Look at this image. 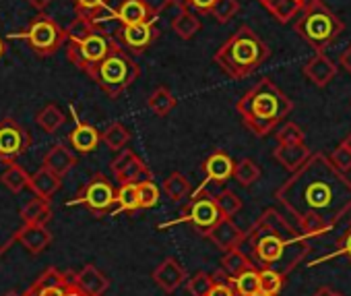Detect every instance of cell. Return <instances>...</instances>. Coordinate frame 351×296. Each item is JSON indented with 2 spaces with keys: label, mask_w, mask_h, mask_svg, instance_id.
<instances>
[{
  "label": "cell",
  "mask_w": 351,
  "mask_h": 296,
  "mask_svg": "<svg viewBox=\"0 0 351 296\" xmlns=\"http://www.w3.org/2000/svg\"><path fill=\"white\" fill-rule=\"evenodd\" d=\"M275 197L298 220L300 234L310 240L328 234L351 209V181L330 158L314 154L300 170L291 172Z\"/></svg>",
  "instance_id": "1"
},
{
  "label": "cell",
  "mask_w": 351,
  "mask_h": 296,
  "mask_svg": "<svg viewBox=\"0 0 351 296\" xmlns=\"http://www.w3.org/2000/svg\"><path fill=\"white\" fill-rule=\"evenodd\" d=\"M236 110L254 137H267L293 110V102L273 83V79L265 77L238 100Z\"/></svg>",
  "instance_id": "2"
},
{
  "label": "cell",
  "mask_w": 351,
  "mask_h": 296,
  "mask_svg": "<svg viewBox=\"0 0 351 296\" xmlns=\"http://www.w3.org/2000/svg\"><path fill=\"white\" fill-rule=\"evenodd\" d=\"M271 56V48L261 40V36L248 25H240L226 44L215 52L213 62L230 77L244 79L258 71L267 58Z\"/></svg>",
  "instance_id": "3"
},
{
  "label": "cell",
  "mask_w": 351,
  "mask_h": 296,
  "mask_svg": "<svg viewBox=\"0 0 351 296\" xmlns=\"http://www.w3.org/2000/svg\"><path fill=\"white\" fill-rule=\"evenodd\" d=\"M343 21L322 3V0H308L295 19V34L308 42L316 52H324L341 34Z\"/></svg>",
  "instance_id": "4"
},
{
  "label": "cell",
  "mask_w": 351,
  "mask_h": 296,
  "mask_svg": "<svg viewBox=\"0 0 351 296\" xmlns=\"http://www.w3.org/2000/svg\"><path fill=\"white\" fill-rule=\"evenodd\" d=\"M138 75H141V67L134 62V58L120 44L89 73V77L110 98L122 95L138 79Z\"/></svg>",
  "instance_id": "5"
},
{
  "label": "cell",
  "mask_w": 351,
  "mask_h": 296,
  "mask_svg": "<svg viewBox=\"0 0 351 296\" xmlns=\"http://www.w3.org/2000/svg\"><path fill=\"white\" fill-rule=\"evenodd\" d=\"M250 244H252V255L254 259L263 265V267H273V265H279L287 259V253L291 249H304V251H310V242L308 238L304 236H293V238H287V236H281L273 230H267V228H250L248 230V238Z\"/></svg>",
  "instance_id": "6"
},
{
  "label": "cell",
  "mask_w": 351,
  "mask_h": 296,
  "mask_svg": "<svg viewBox=\"0 0 351 296\" xmlns=\"http://www.w3.org/2000/svg\"><path fill=\"white\" fill-rule=\"evenodd\" d=\"M223 218V214L219 212L213 193H209L207 189H197L193 191L189 203L180 209V218H176L171 222L161 224L159 228H171L178 224H191L195 228V232H199L201 236H207Z\"/></svg>",
  "instance_id": "7"
},
{
  "label": "cell",
  "mask_w": 351,
  "mask_h": 296,
  "mask_svg": "<svg viewBox=\"0 0 351 296\" xmlns=\"http://www.w3.org/2000/svg\"><path fill=\"white\" fill-rule=\"evenodd\" d=\"M23 38L27 40V44L32 46V50L38 54V56H52L60 50V46L64 44L66 40V32L48 15H38L27 32L23 34Z\"/></svg>",
  "instance_id": "8"
},
{
  "label": "cell",
  "mask_w": 351,
  "mask_h": 296,
  "mask_svg": "<svg viewBox=\"0 0 351 296\" xmlns=\"http://www.w3.org/2000/svg\"><path fill=\"white\" fill-rule=\"evenodd\" d=\"M116 46L118 42L114 40V36H106V32H97L81 44H69L66 54L75 67H79L89 75L93 67H97Z\"/></svg>",
  "instance_id": "9"
},
{
  "label": "cell",
  "mask_w": 351,
  "mask_h": 296,
  "mask_svg": "<svg viewBox=\"0 0 351 296\" xmlns=\"http://www.w3.org/2000/svg\"><path fill=\"white\" fill-rule=\"evenodd\" d=\"M73 203H83L89 212L101 218L112 209V205H116V189L104 174H93Z\"/></svg>",
  "instance_id": "10"
},
{
  "label": "cell",
  "mask_w": 351,
  "mask_h": 296,
  "mask_svg": "<svg viewBox=\"0 0 351 296\" xmlns=\"http://www.w3.org/2000/svg\"><path fill=\"white\" fill-rule=\"evenodd\" d=\"M153 21H155V19L145 21V23H136V25H122V27L114 34V40H116L124 50H130V52H134V54H143V52L159 38V30L155 27Z\"/></svg>",
  "instance_id": "11"
},
{
  "label": "cell",
  "mask_w": 351,
  "mask_h": 296,
  "mask_svg": "<svg viewBox=\"0 0 351 296\" xmlns=\"http://www.w3.org/2000/svg\"><path fill=\"white\" fill-rule=\"evenodd\" d=\"M112 174L116 181L122 183H141V181H153V172L147 168V164L132 152V150H120L118 158L112 162Z\"/></svg>",
  "instance_id": "12"
},
{
  "label": "cell",
  "mask_w": 351,
  "mask_h": 296,
  "mask_svg": "<svg viewBox=\"0 0 351 296\" xmlns=\"http://www.w3.org/2000/svg\"><path fill=\"white\" fill-rule=\"evenodd\" d=\"M27 145H29V135L23 130V126L17 120L5 118L0 122V158L11 160L19 156L23 150H27Z\"/></svg>",
  "instance_id": "13"
},
{
  "label": "cell",
  "mask_w": 351,
  "mask_h": 296,
  "mask_svg": "<svg viewBox=\"0 0 351 296\" xmlns=\"http://www.w3.org/2000/svg\"><path fill=\"white\" fill-rule=\"evenodd\" d=\"M234 160L228 152L217 150L213 152L205 162H203V172H205V181L199 185V189H207L209 185H226L232 177H234Z\"/></svg>",
  "instance_id": "14"
},
{
  "label": "cell",
  "mask_w": 351,
  "mask_h": 296,
  "mask_svg": "<svg viewBox=\"0 0 351 296\" xmlns=\"http://www.w3.org/2000/svg\"><path fill=\"white\" fill-rule=\"evenodd\" d=\"M151 277H153V282L163 292L171 294V292H176V290H178L186 282V269H184V265L178 259H176V257H167V259H163L155 267V271L151 273Z\"/></svg>",
  "instance_id": "15"
},
{
  "label": "cell",
  "mask_w": 351,
  "mask_h": 296,
  "mask_svg": "<svg viewBox=\"0 0 351 296\" xmlns=\"http://www.w3.org/2000/svg\"><path fill=\"white\" fill-rule=\"evenodd\" d=\"M207 238L223 253L232 251V249H238L246 238H248V232H244L238 224H234L232 218H221L219 224L207 234Z\"/></svg>",
  "instance_id": "16"
},
{
  "label": "cell",
  "mask_w": 351,
  "mask_h": 296,
  "mask_svg": "<svg viewBox=\"0 0 351 296\" xmlns=\"http://www.w3.org/2000/svg\"><path fill=\"white\" fill-rule=\"evenodd\" d=\"M69 141H71V145H73V150H77L79 154H91V152L97 150V145H99V141H101V133H99L95 126L83 122V120L75 114V128H73V133L69 135Z\"/></svg>",
  "instance_id": "17"
},
{
  "label": "cell",
  "mask_w": 351,
  "mask_h": 296,
  "mask_svg": "<svg viewBox=\"0 0 351 296\" xmlns=\"http://www.w3.org/2000/svg\"><path fill=\"white\" fill-rule=\"evenodd\" d=\"M304 75L316 85V87H326L335 75H337V65L324 54V52H316L306 65H304Z\"/></svg>",
  "instance_id": "18"
},
{
  "label": "cell",
  "mask_w": 351,
  "mask_h": 296,
  "mask_svg": "<svg viewBox=\"0 0 351 296\" xmlns=\"http://www.w3.org/2000/svg\"><path fill=\"white\" fill-rule=\"evenodd\" d=\"M312 152L308 150L306 143H295V145H277V150L273 152V158L289 172L300 170L308 160Z\"/></svg>",
  "instance_id": "19"
},
{
  "label": "cell",
  "mask_w": 351,
  "mask_h": 296,
  "mask_svg": "<svg viewBox=\"0 0 351 296\" xmlns=\"http://www.w3.org/2000/svg\"><path fill=\"white\" fill-rule=\"evenodd\" d=\"M17 240L34 255L42 253L44 249H48V244L52 242V234L44 224H25L19 232H17Z\"/></svg>",
  "instance_id": "20"
},
{
  "label": "cell",
  "mask_w": 351,
  "mask_h": 296,
  "mask_svg": "<svg viewBox=\"0 0 351 296\" xmlns=\"http://www.w3.org/2000/svg\"><path fill=\"white\" fill-rule=\"evenodd\" d=\"M75 284L89 296H101L108 288H110V280L95 267V265H85L77 275H75Z\"/></svg>",
  "instance_id": "21"
},
{
  "label": "cell",
  "mask_w": 351,
  "mask_h": 296,
  "mask_svg": "<svg viewBox=\"0 0 351 296\" xmlns=\"http://www.w3.org/2000/svg\"><path fill=\"white\" fill-rule=\"evenodd\" d=\"M75 164H77V156L69 150L66 145H62V143L54 145L52 150L46 154V158H44V166L48 170H52L54 174H58L60 179L66 177L73 170Z\"/></svg>",
  "instance_id": "22"
},
{
  "label": "cell",
  "mask_w": 351,
  "mask_h": 296,
  "mask_svg": "<svg viewBox=\"0 0 351 296\" xmlns=\"http://www.w3.org/2000/svg\"><path fill=\"white\" fill-rule=\"evenodd\" d=\"M254 228H267V230H273V232H277V234H281V236H287V238H293V236H302L287 220H285V216H281L277 209H273V207H269V209H265L263 214H261V218L252 224Z\"/></svg>",
  "instance_id": "23"
},
{
  "label": "cell",
  "mask_w": 351,
  "mask_h": 296,
  "mask_svg": "<svg viewBox=\"0 0 351 296\" xmlns=\"http://www.w3.org/2000/svg\"><path fill=\"white\" fill-rule=\"evenodd\" d=\"M75 11L81 17H89L93 21L116 19V9H110V0H73Z\"/></svg>",
  "instance_id": "24"
},
{
  "label": "cell",
  "mask_w": 351,
  "mask_h": 296,
  "mask_svg": "<svg viewBox=\"0 0 351 296\" xmlns=\"http://www.w3.org/2000/svg\"><path fill=\"white\" fill-rule=\"evenodd\" d=\"M116 19L122 25H136V23L151 21V15L143 0H122L116 9Z\"/></svg>",
  "instance_id": "25"
},
{
  "label": "cell",
  "mask_w": 351,
  "mask_h": 296,
  "mask_svg": "<svg viewBox=\"0 0 351 296\" xmlns=\"http://www.w3.org/2000/svg\"><path fill=\"white\" fill-rule=\"evenodd\" d=\"M60 185H62V179L54 174L52 170H48L46 166L40 168L36 174H32V181H29L32 191L42 199H50L60 189Z\"/></svg>",
  "instance_id": "26"
},
{
  "label": "cell",
  "mask_w": 351,
  "mask_h": 296,
  "mask_svg": "<svg viewBox=\"0 0 351 296\" xmlns=\"http://www.w3.org/2000/svg\"><path fill=\"white\" fill-rule=\"evenodd\" d=\"M163 193L167 195L169 201L173 203H182L184 199H191L193 195V185L182 172H171L163 181Z\"/></svg>",
  "instance_id": "27"
},
{
  "label": "cell",
  "mask_w": 351,
  "mask_h": 296,
  "mask_svg": "<svg viewBox=\"0 0 351 296\" xmlns=\"http://www.w3.org/2000/svg\"><path fill=\"white\" fill-rule=\"evenodd\" d=\"M64 32H66L69 44H81V42H85L87 38H91L93 34L104 32V30L99 27L97 21H93V19H89V17L77 15V17L69 23V27H66Z\"/></svg>",
  "instance_id": "28"
},
{
  "label": "cell",
  "mask_w": 351,
  "mask_h": 296,
  "mask_svg": "<svg viewBox=\"0 0 351 296\" xmlns=\"http://www.w3.org/2000/svg\"><path fill=\"white\" fill-rule=\"evenodd\" d=\"M171 30H173L176 36L182 38V40H193L195 34H199V30H201V19L184 7L178 15L173 17Z\"/></svg>",
  "instance_id": "29"
},
{
  "label": "cell",
  "mask_w": 351,
  "mask_h": 296,
  "mask_svg": "<svg viewBox=\"0 0 351 296\" xmlns=\"http://www.w3.org/2000/svg\"><path fill=\"white\" fill-rule=\"evenodd\" d=\"M265 9L279 21V23H287L293 17L300 15V11L304 9L302 0H269L265 5Z\"/></svg>",
  "instance_id": "30"
},
{
  "label": "cell",
  "mask_w": 351,
  "mask_h": 296,
  "mask_svg": "<svg viewBox=\"0 0 351 296\" xmlns=\"http://www.w3.org/2000/svg\"><path fill=\"white\" fill-rule=\"evenodd\" d=\"M141 205H138V189H136V183H122L120 189L116 191V212H128V214H134L138 212Z\"/></svg>",
  "instance_id": "31"
},
{
  "label": "cell",
  "mask_w": 351,
  "mask_h": 296,
  "mask_svg": "<svg viewBox=\"0 0 351 296\" xmlns=\"http://www.w3.org/2000/svg\"><path fill=\"white\" fill-rule=\"evenodd\" d=\"M250 267H254L252 259H248V255L242 253L240 249H232V251H228V253L221 257V269H223L230 277H236V275H240L242 271H246V269H250Z\"/></svg>",
  "instance_id": "32"
},
{
  "label": "cell",
  "mask_w": 351,
  "mask_h": 296,
  "mask_svg": "<svg viewBox=\"0 0 351 296\" xmlns=\"http://www.w3.org/2000/svg\"><path fill=\"white\" fill-rule=\"evenodd\" d=\"M232 284L236 288L238 296H254L256 292H261V275H258V267H250L246 271H242L240 275L232 277Z\"/></svg>",
  "instance_id": "33"
},
{
  "label": "cell",
  "mask_w": 351,
  "mask_h": 296,
  "mask_svg": "<svg viewBox=\"0 0 351 296\" xmlns=\"http://www.w3.org/2000/svg\"><path fill=\"white\" fill-rule=\"evenodd\" d=\"M48 201L50 199H42V197L29 201L23 207V212H21L23 222L25 224H46L52 218V209H50V203Z\"/></svg>",
  "instance_id": "34"
},
{
  "label": "cell",
  "mask_w": 351,
  "mask_h": 296,
  "mask_svg": "<svg viewBox=\"0 0 351 296\" xmlns=\"http://www.w3.org/2000/svg\"><path fill=\"white\" fill-rule=\"evenodd\" d=\"M147 106H149V110H151L155 116H167V114L176 108V98H173V93H171L167 87H157V89L149 95Z\"/></svg>",
  "instance_id": "35"
},
{
  "label": "cell",
  "mask_w": 351,
  "mask_h": 296,
  "mask_svg": "<svg viewBox=\"0 0 351 296\" xmlns=\"http://www.w3.org/2000/svg\"><path fill=\"white\" fill-rule=\"evenodd\" d=\"M258 275H261V290L267 294H275L279 296L285 288V271H277L275 267H258Z\"/></svg>",
  "instance_id": "36"
},
{
  "label": "cell",
  "mask_w": 351,
  "mask_h": 296,
  "mask_svg": "<svg viewBox=\"0 0 351 296\" xmlns=\"http://www.w3.org/2000/svg\"><path fill=\"white\" fill-rule=\"evenodd\" d=\"M101 141L110 147L112 152H120V150H124L126 143L130 141V130L122 122H112L101 133Z\"/></svg>",
  "instance_id": "37"
},
{
  "label": "cell",
  "mask_w": 351,
  "mask_h": 296,
  "mask_svg": "<svg viewBox=\"0 0 351 296\" xmlns=\"http://www.w3.org/2000/svg\"><path fill=\"white\" fill-rule=\"evenodd\" d=\"M32 177L17 164H11L3 174H0V183H3L11 193H21L25 187H29Z\"/></svg>",
  "instance_id": "38"
},
{
  "label": "cell",
  "mask_w": 351,
  "mask_h": 296,
  "mask_svg": "<svg viewBox=\"0 0 351 296\" xmlns=\"http://www.w3.org/2000/svg\"><path fill=\"white\" fill-rule=\"evenodd\" d=\"M36 120H38L40 128H44L46 133H56V130L64 124L66 116L62 114V110H60L58 106L48 104V106L36 116Z\"/></svg>",
  "instance_id": "39"
},
{
  "label": "cell",
  "mask_w": 351,
  "mask_h": 296,
  "mask_svg": "<svg viewBox=\"0 0 351 296\" xmlns=\"http://www.w3.org/2000/svg\"><path fill=\"white\" fill-rule=\"evenodd\" d=\"M234 179H236V183H238L240 187H250V185H254V183L261 179V168H258V164H256L254 160L244 158V160H240V162L236 164V168H234Z\"/></svg>",
  "instance_id": "40"
},
{
  "label": "cell",
  "mask_w": 351,
  "mask_h": 296,
  "mask_svg": "<svg viewBox=\"0 0 351 296\" xmlns=\"http://www.w3.org/2000/svg\"><path fill=\"white\" fill-rule=\"evenodd\" d=\"M219 212L223 214V218H234L240 209H242V199L238 197V193L230 191V189H223L219 193L213 195Z\"/></svg>",
  "instance_id": "41"
},
{
  "label": "cell",
  "mask_w": 351,
  "mask_h": 296,
  "mask_svg": "<svg viewBox=\"0 0 351 296\" xmlns=\"http://www.w3.org/2000/svg\"><path fill=\"white\" fill-rule=\"evenodd\" d=\"M136 189H138V205H141V209H153V207L159 205L161 193H159V187L153 181H141V183H136Z\"/></svg>",
  "instance_id": "42"
},
{
  "label": "cell",
  "mask_w": 351,
  "mask_h": 296,
  "mask_svg": "<svg viewBox=\"0 0 351 296\" xmlns=\"http://www.w3.org/2000/svg\"><path fill=\"white\" fill-rule=\"evenodd\" d=\"M213 286H215V277L213 273H207V271H199L191 280H186V288L193 296H209Z\"/></svg>",
  "instance_id": "43"
},
{
  "label": "cell",
  "mask_w": 351,
  "mask_h": 296,
  "mask_svg": "<svg viewBox=\"0 0 351 296\" xmlns=\"http://www.w3.org/2000/svg\"><path fill=\"white\" fill-rule=\"evenodd\" d=\"M275 139H277L279 145H295V143H304L306 135H304V130L295 122H285L283 126L277 128Z\"/></svg>",
  "instance_id": "44"
},
{
  "label": "cell",
  "mask_w": 351,
  "mask_h": 296,
  "mask_svg": "<svg viewBox=\"0 0 351 296\" xmlns=\"http://www.w3.org/2000/svg\"><path fill=\"white\" fill-rule=\"evenodd\" d=\"M240 11V3L238 0H217V5L213 7L211 11V17L217 21V23H228L236 17V13Z\"/></svg>",
  "instance_id": "45"
},
{
  "label": "cell",
  "mask_w": 351,
  "mask_h": 296,
  "mask_svg": "<svg viewBox=\"0 0 351 296\" xmlns=\"http://www.w3.org/2000/svg\"><path fill=\"white\" fill-rule=\"evenodd\" d=\"M71 282L66 280V275L64 273H60L58 269H54V267H50L40 280H38V284H36V288L29 292V294H25V296H36L40 290H44V288H54V286H69Z\"/></svg>",
  "instance_id": "46"
},
{
  "label": "cell",
  "mask_w": 351,
  "mask_h": 296,
  "mask_svg": "<svg viewBox=\"0 0 351 296\" xmlns=\"http://www.w3.org/2000/svg\"><path fill=\"white\" fill-rule=\"evenodd\" d=\"M332 257H345V259L351 263V228H347V232L339 238V242H337V251H332V253H328V255H324V257H320V259L312 261L308 267L320 265V263H324V261H328V259H332Z\"/></svg>",
  "instance_id": "47"
},
{
  "label": "cell",
  "mask_w": 351,
  "mask_h": 296,
  "mask_svg": "<svg viewBox=\"0 0 351 296\" xmlns=\"http://www.w3.org/2000/svg\"><path fill=\"white\" fill-rule=\"evenodd\" d=\"M330 162L341 170V172H349L351 170V150L347 145H337L332 154H330Z\"/></svg>",
  "instance_id": "48"
},
{
  "label": "cell",
  "mask_w": 351,
  "mask_h": 296,
  "mask_svg": "<svg viewBox=\"0 0 351 296\" xmlns=\"http://www.w3.org/2000/svg\"><path fill=\"white\" fill-rule=\"evenodd\" d=\"M176 3L180 5V9L191 7V9H195L201 15H211L213 7L217 5V0H176Z\"/></svg>",
  "instance_id": "49"
},
{
  "label": "cell",
  "mask_w": 351,
  "mask_h": 296,
  "mask_svg": "<svg viewBox=\"0 0 351 296\" xmlns=\"http://www.w3.org/2000/svg\"><path fill=\"white\" fill-rule=\"evenodd\" d=\"M143 3H145V7L149 11L151 19H157L171 3H176V0H143Z\"/></svg>",
  "instance_id": "50"
},
{
  "label": "cell",
  "mask_w": 351,
  "mask_h": 296,
  "mask_svg": "<svg viewBox=\"0 0 351 296\" xmlns=\"http://www.w3.org/2000/svg\"><path fill=\"white\" fill-rule=\"evenodd\" d=\"M339 62H341V67H343V71L347 73V75H351V44L341 52V56H339Z\"/></svg>",
  "instance_id": "51"
},
{
  "label": "cell",
  "mask_w": 351,
  "mask_h": 296,
  "mask_svg": "<svg viewBox=\"0 0 351 296\" xmlns=\"http://www.w3.org/2000/svg\"><path fill=\"white\" fill-rule=\"evenodd\" d=\"M64 292H66V286H54V288L40 290L36 296H64Z\"/></svg>",
  "instance_id": "52"
},
{
  "label": "cell",
  "mask_w": 351,
  "mask_h": 296,
  "mask_svg": "<svg viewBox=\"0 0 351 296\" xmlns=\"http://www.w3.org/2000/svg\"><path fill=\"white\" fill-rule=\"evenodd\" d=\"M312 296H339V292H335V290H330L328 286H322V288H318Z\"/></svg>",
  "instance_id": "53"
},
{
  "label": "cell",
  "mask_w": 351,
  "mask_h": 296,
  "mask_svg": "<svg viewBox=\"0 0 351 296\" xmlns=\"http://www.w3.org/2000/svg\"><path fill=\"white\" fill-rule=\"evenodd\" d=\"M27 3H29L34 9H38V11H44V9L52 3V0H27Z\"/></svg>",
  "instance_id": "54"
},
{
  "label": "cell",
  "mask_w": 351,
  "mask_h": 296,
  "mask_svg": "<svg viewBox=\"0 0 351 296\" xmlns=\"http://www.w3.org/2000/svg\"><path fill=\"white\" fill-rule=\"evenodd\" d=\"M343 145H347L349 150H351V133H347V135H345V139H343Z\"/></svg>",
  "instance_id": "55"
},
{
  "label": "cell",
  "mask_w": 351,
  "mask_h": 296,
  "mask_svg": "<svg viewBox=\"0 0 351 296\" xmlns=\"http://www.w3.org/2000/svg\"><path fill=\"white\" fill-rule=\"evenodd\" d=\"M5 50H7V48H5V42H3V40H0V58H3V56H5Z\"/></svg>",
  "instance_id": "56"
},
{
  "label": "cell",
  "mask_w": 351,
  "mask_h": 296,
  "mask_svg": "<svg viewBox=\"0 0 351 296\" xmlns=\"http://www.w3.org/2000/svg\"><path fill=\"white\" fill-rule=\"evenodd\" d=\"M254 296H275V294H267V292H263V290H261V292H256Z\"/></svg>",
  "instance_id": "57"
},
{
  "label": "cell",
  "mask_w": 351,
  "mask_h": 296,
  "mask_svg": "<svg viewBox=\"0 0 351 296\" xmlns=\"http://www.w3.org/2000/svg\"><path fill=\"white\" fill-rule=\"evenodd\" d=\"M5 296H19L17 292H9V294H5Z\"/></svg>",
  "instance_id": "58"
},
{
  "label": "cell",
  "mask_w": 351,
  "mask_h": 296,
  "mask_svg": "<svg viewBox=\"0 0 351 296\" xmlns=\"http://www.w3.org/2000/svg\"><path fill=\"white\" fill-rule=\"evenodd\" d=\"M258 3H261V5H263V7H265V5H267V3H269V0H258Z\"/></svg>",
  "instance_id": "59"
},
{
  "label": "cell",
  "mask_w": 351,
  "mask_h": 296,
  "mask_svg": "<svg viewBox=\"0 0 351 296\" xmlns=\"http://www.w3.org/2000/svg\"><path fill=\"white\" fill-rule=\"evenodd\" d=\"M302 3H304V5H306V3H308V0H302Z\"/></svg>",
  "instance_id": "60"
},
{
  "label": "cell",
  "mask_w": 351,
  "mask_h": 296,
  "mask_svg": "<svg viewBox=\"0 0 351 296\" xmlns=\"http://www.w3.org/2000/svg\"><path fill=\"white\" fill-rule=\"evenodd\" d=\"M349 228H351V220H349Z\"/></svg>",
  "instance_id": "61"
},
{
  "label": "cell",
  "mask_w": 351,
  "mask_h": 296,
  "mask_svg": "<svg viewBox=\"0 0 351 296\" xmlns=\"http://www.w3.org/2000/svg\"><path fill=\"white\" fill-rule=\"evenodd\" d=\"M339 296H343V294H339Z\"/></svg>",
  "instance_id": "62"
}]
</instances>
